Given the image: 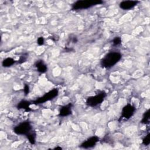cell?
Segmentation results:
<instances>
[{
    "instance_id": "cell-18",
    "label": "cell",
    "mask_w": 150,
    "mask_h": 150,
    "mask_svg": "<svg viewBox=\"0 0 150 150\" xmlns=\"http://www.w3.org/2000/svg\"><path fill=\"white\" fill-rule=\"evenodd\" d=\"M37 43L40 46L43 45L44 44V43H45V39H44L43 37L41 36V37L38 38V39H37Z\"/></svg>"
},
{
    "instance_id": "cell-21",
    "label": "cell",
    "mask_w": 150,
    "mask_h": 150,
    "mask_svg": "<svg viewBox=\"0 0 150 150\" xmlns=\"http://www.w3.org/2000/svg\"><path fill=\"white\" fill-rule=\"evenodd\" d=\"M62 148L61 147H56L54 148V149H62Z\"/></svg>"
},
{
    "instance_id": "cell-13",
    "label": "cell",
    "mask_w": 150,
    "mask_h": 150,
    "mask_svg": "<svg viewBox=\"0 0 150 150\" xmlns=\"http://www.w3.org/2000/svg\"><path fill=\"white\" fill-rule=\"evenodd\" d=\"M36 132H30L29 134H28L26 135V137L28 139L29 142L32 144V145H34L35 144L36 142Z\"/></svg>"
},
{
    "instance_id": "cell-14",
    "label": "cell",
    "mask_w": 150,
    "mask_h": 150,
    "mask_svg": "<svg viewBox=\"0 0 150 150\" xmlns=\"http://www.w3.org/2000/svg\"><path fill=\"white\" fill-rule=\"evenodd\" d=\"M149 116H150V111L149 110H148L146 112H145V113L144 114L142 119L141 120V123L142 124H148L149 123Z\"/></svg>"
},
{
    "instance_id": "cell-8",
    "label": "cell",
    "mask_w": 150,
    "mask_h": 150,
    "mask_svg": "<svg viewBox=\"0 0 150 150\" xmlns=\"http://www.w3.org/2000/svg\"><path fill=\"white\" fill-rule=\"evenodd\" d=\"M138 2V1H124L121 2L119 5L123 10H129L135 6Z\"/></svg>"
},
{
    "instance_id": "cell-4",
    "label": "cell",
    "mask_w": 150,
    "mask_h": 150,
    "mask_svg": "<svg viewBox=\"0 0 150 150\" xmlns=\"http://www.w3.org/2000/svg\"><path fill=\"white\" fill-rule=\"evenodd\" d=\"M59 94V91L57 88H53L49 92L45 93L43 96L37 98L33 101V104L35 105H38L40 104H43L45 102L49 101L54 99Z\"/></svg>"
},
{
    "instance_id": "cell-3",
    "label": "cell",
    "mask_w": 150,
    "mask_h": 150,
    "mask_svg": "<svg viewBox=\"0 0 150 150\" xmlns=\"http://www.w3.org/2000/svg\"><path fill=\"white\" fill-rule=\"evenodd\" d=\"M32 129V127L30 122L28 121H23L13 128V132L17 135H25L29 134Z\"/></svg>"
},
{
    "instance_id": "cell-2",
    "label": "cell",
    "mask_w": 150,
    "mask_h": 150,
    "mask_svg": "<svg viewBox=\"0 0 150 150\" xmlns=\"http://www.w3.org/2000/svg\"><path fill=\"white\" fill-rule=\"evenodd\" d=\"M104 2L101 0H82L75 2L72 6L71 10L77 11L90 8L97 5L102 4Z\"/></svg>"
},
{
    "instance_id": "cell-5",
    "label": "cell",
    "mask_w": 150,
    "mask_h": 150,
    "mask_svg": "<svg viewBox=\"0 0 150 150\" xmlns=\"http://www.w3.org/2000/svg\"><path fill=\"white\" fill-rule=\"evenodd\" d=\"M107 94L104 91H101L94 96L88 97L86 100V104L90 107H96L100 104L104 100Z\"/></svg>"
},
{
    "instance_id": "cell-6",
    "label": "cell",
    "mask_w": 150,
    "mask_h": 150,
    "mask_svg": "<svg viewBox=\"0 0 150 150\" xmlns=\"http://www.w3.org/2000/svg\"><path fill=\"white\" fill-rule=\"evenodd\" d=\"M135 108L130 104L125 105L121 111V115L122 118L125 119H129L134 114Z\"/></svg>"
},
{
    "instance_id": "cell-7",
    "label": "cell",
    "mask_w": 150,
    "mask_h": 150,
    "mask_svg": "<svg viewBox=\"0 0 150 150\" xmlns=\"http://www.w3.org/2000/svg\"><path fill=\"white\" fill-rule=\"evenodd\" d=\"M98 141H99V138L97 136L91 137L88 139H87V140H86L85 141H84L80 145V147L84 149L92 148L96 145V144H97V142H98Z\"/></svg>"
},
{
    "instance_id": "cell-10",
    "label": "cell",
    "mask_w": 150,
    "mask_h": 150,
    "mask_svg": "<svg viewBox=\"0 0 150 150\" xmlns=\"http://www.w3.org/2000/svg\"><path fill=\"white\" fill-rule=\"evenodd\" d=\"M35 67H36L38 71L40 73H44L46 72L47 70V67L46 64L42 60H38L35 63Z\"/></svg>"
},
{
    "instance_id": "cell-17",
    "label": "cell",
    "mask_w": 150,
    "mask_h": 150,
    "mask_svg": "<svg viewBox=\"0 0 150 150\" xmlns=\"http://www.w3.org/2000/svg\"><path fill=\"white\" fill-rule=\"evenodd\" d=\"M142 144L146 146L150 144V134H148L143 139Z\"/></svg>"
},
{
    "instance_id": "cell-9",
    "label": "cell",
    "mask_w": 150,
    "mask_h": 150,
    "mask_svg": "<svg viewBox=\"0 0 150 150\" xmlns=\"http://www.w3.org/2000/svg\"><path fill=\"white\" fill-rule=\"evenodd\" d=\"M73 104L72 103H69L63 107L60 110L59 116L60 117H67L72 113V108Z\"/></svg>"
},
{
    "instance_id": "cell-1",
    "label": "cell",
    "mask_w": 150,
    "mask_h": 150,
    "mask_svg": "<svg viewBox=\"0 0 150 150\" xmlns=\"http://www.w3.org/2000/svg\"><path fill=\"white\" fill-rule=\"evenodd\" d=\"M121 59V54L119 52H111L106 54L100 61L101 66L104 68H111L115 65Z\"/></svg>"
},
{
    "instance_id": "cell-15",
    "label": "cell",
    "mask_w": 150,
    "mask_h": 150,
    "mask_svg": "<svg viewBox=\"0 0 150 150\" xmlns=\"http://www.w3.org/2000/svg\"><path fill=\"white\" fill-rule=\"evenodd\" d=\"M27 57H28V53H23L22 55H21L18 60V63L19 64H22L24 62H25L27 60Z\"/></svg>"
},
{
    "instance_id": "cell-16",
    "label": "cell",
    "mask_w": 150,
    "mask_h": 150,
    "mask_svg": "<svg viewBox=\"0 0 150 150\" xmlns=\"http://www.w3.org/2000/svg\"><path fill=\"white\" fill-rule=\"evenodd\" d=\"M121 43V39L120 37L117 36L114 38L112 40V44L114 46H117Z\"/></svg>"
},
{
    "instance_id": "cell-19",
    "label": "cell",
    "mask_w": 150,
    "mask_h": 150,
    "mask_svg": "<svg viewBox=\"0 0 150 150\" xmlns=\"http://www.w3.org/2000/svg\"><path fill=\"white\" fill-rule=\"evenodd\" d=\"M29 86L28 84H25L24 86V88H23V91L25 95L28 94V93H29Z\"/></svg>"
},
{
    "instance_id": "cell-11",
    "label": "cell",
    "mask_w": 150,
    "mask_h": 150,
    "mask_svg": "<svg viewBox=\"0 0 150 150\" xmlns=\"http://www.w3.org/2000/svg\"><path fill=\"white\" fill-rule=\"evenodd\" d=\"M30 103L29 101L26 100H22L18 104L17 108L18 109H23L26 111H29L31 110L30 108Z\"/></svg>"
},
{
    "instance_id": "cell-20",
    "label": "cell",
    "mask_w": 150,
    "mask_h": 150,
    "mask_svg": "<svg viewBox=\"0 0 150 150\" xmlns=\"http://www.w3.org/2000/svg\"><path fill=\"white\" fill-rule=\"evenodd\" d=\"M71 42H73V43H77V41H78V39H77V37H76V36H74L73 38H72V39H71Z\"/></svg>"
},
{
    "instance_id": "cell-12",
    "label": "cell",
    "mask_w": 150,
    "mask_h": 150,
    "mask_svg": "<svg viewBox=\"0 0 150 150\" xmlns=\"http://www.w3.org/2000/svg\"><path fill=\"white\" fill-rule=\"evenodd\" d=\"M16 62V61L12 57H8L5 59L2 63V66L4 67H11V66H12Z\"/></svg>"
}]
</instances>
